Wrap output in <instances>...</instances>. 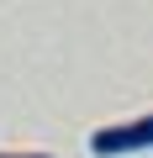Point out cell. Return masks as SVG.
<instances>
[{"instance_id":"1","label":"cell","mask_w":153,"mask_h":158,"mask_svg":"<svg viewBox=\"0 0 153 158\" xmlns=\"http://www.w3.org/2000/svg\"><path fill=\"white\" fill-rule=\"evenodd\" d=\"M142 148H153V116H132V121L90 132V153L95 158H127V153H142Z\"/></svg>"},{"instance_id":"2","label":"cell","mask_w":153,"mask_h":158,"mask_svg":"<svg viewBox=\"0 0 153 158\" xmlns=\"http://www.w3.org/2000/svg\"><path fill=\"white\" fill-rule=\"evenodd\" d=\"M0 158H48V153H0Z\"/></svg>"}]
</instances>
